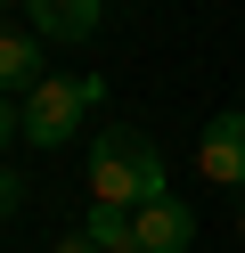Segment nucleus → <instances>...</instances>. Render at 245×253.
Instances as JSON below:
<instances>
[{
	"mask_svg": "<svg viewBox=\"0 0 245 253\" xmlns=\"http://www.w3.org/2000/svg\"><path fill=\"white\" fill-rule=\"evenodd\" d=\"M8 139H25V131H16V106L0 98V147H8Z\"/></svg>",
	"mask_w": 245,
	"mask_h": 253,
	"instance_id": "10",
	"label": "nucleus"
},
{
	"mask_svg": "<svg viewBox=\"0 0 245 253\" xmlns=\"http://www.w3.org/2000/svg\"><path fill=\"white\" fill-rule=\"evenodd\" d=\"M82 229H90L98 253H139V229H131L123 204H90V220H82Z\"/></svg>",
	"mask_w": 245,
	"mask_h": 253,
	"instance_id": "7",
	"label": "nucleus"
},
{
	"mask_svg": "<svg viewBox=\"0 0 245 253\" xmlns=\"http://www.w3.org/2000/svg\"><path fill=\"white\" fill-rule=\"evenodd\" d=\"M98 17H106V0H33V33L57 41V49L90 41V33H98Z\"/></svg>",
	"mask_w": 245,
	"mask_h": 253,
	"instance_id": "5",
	"label": "nucleus"
},
{
	"mask_svg": "<svg viewBox=\"0 0 245 253\" xmlns=\"http://www.w3.org/2000/svg\"><path fill=\"white\" fill-rule=\"evenodd\" d=\"M131 229H139V253H188V245H196L188 196H147V204H131Z\"/></svg>",
	"mask_w": 245,
	"mask_h": 253,
	"instance_id": "4",
	"label": "nucleus"
},
{
	"mask_svg": "<svg viewBox=\"0 0 245 253\" xmlns=\"http://www.w3.org/2000/svg\"><path fill=\"white\" fill-rule=\"evenodd\" d=\"M49 253H98V245H90V229H74V237H57Z\"/></svg>",
	"mask_w": 245,
	"mask_h": 253,
	"instance_id": "9",
	"label": "nucleus"
},
{
	"mask_svg": "<svg viewBox=\"0 0 245 253\" xmlns=\"http://www.w3.org/2000/svg\"><path fill=\"white\" fill-rule=\"evenodd\" d=\"M16 204H25V180H16V171L0 164V220H16Z\"/></svg>",
	"mask_w": 245,
	"mask_h": 253,
	"instance_id": "8",
	"label": "nucleus"
},
{
	"mask_svg": "<svg viewBox=\"0 0 245 253\" xmlns=\"http://www.w3.org/2000/svg\"><path fill=\"white\" fill-rule=\"evenodd\" d=\"M147 196H172V180H163V147L147 131H131V123H106V131L90 139V204H147Z\"/></svg>",
	"mask_w": 245,
	"mask_h": 253,
	"instance_id": "1",
	"label": "nucleus"
},
{
	"mask_svg": "<svg viewBox=\"0 0 245 253\" xmlns=\"http://www.w3.org/2000/svg\"><path fill=\"white\" fill-rule=\"evenodd\" d=\"M0 8H16V0H0Z\"/></svg>",
	"mask_w": 245,
	"mask_h": 253,
	"instance_id": "12",
	"label": "nucleus"
},
{
	"mask_svg": "<svg viewBox=\"0 0 245 253\" xmlns=\"http://www.w3.org/2000/svg\"><path fill=\"white\" fill-rule=\"evenodd\" d=\"M237 245H245V204H237Z\"/></svg>",
	"mask_w": 245,
	"mask_h": 253,
	"instance_id": "11",
	"label": "nucleus"
},
{
	"mask_svg": "<svg viewBox=\"0 0 245 253\" xmlns=\"http://www.w3.org/2000/svg\"><path fill=\"white\" fill-rule=\"evenodd\" d=\"M33 82H41V33L0 25V98H25Z\"/></svg>",
	"mask_w": 245,
	"mask_h": 253,
	"instance_id": "6",
	"label": "nucleus"
},
{
	"mask_svg": "<svg viewBox=\"0 0 245 253\" xmlns=\"http://www.w3.org/2000/svg\"><path fill=\"white\" fill-rule=\"evenodd\" d=\"M98 106H106V74H41V82L16 98V131H25L33 147H74Z\"/></svg>",
	"mask_w": 245,
	"mask_h": 253,
	"instance_id": "2",
	"label": "nucleus"
},
{
	"mask_svg": "<svg viewBox=\"0 0 245 253\" xmlns=\"http://www.w3.org/2000/svg\"><path fill=\"white\" fill-rule=\"evenodd\" d=\"M196 171H204L212 188H237V196H245V106H221V115L204 123V139H196Z\"/></svg>",
	"mask_w": 245,
	"mask_h": 253,
	"instance_id": "3",
	"label": "nucleus"
}]
</instances>
